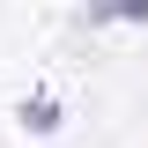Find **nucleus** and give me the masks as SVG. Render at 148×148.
Returning <instances> with one entry per match:
<instances>
[{"label": "nucleus", "instance_id": "nucleus-2", "mask_svg": "<svg viewBox=\"0 0 148 148\" xmlns=\"http://www.w3.org/2000/svg\"><path fill=\"white\" fill-rule=\"evenodd\" d=\"M59 126H67V104L59 96H22L15 104V133H30V141H52Z\"/></svg>", "mask_w": 148, "mask_h": 148}, {"label": "nucleus", "instance_id": "nucleus-1", "mask_svg": "<svg viewBox=\"0 0 148 148\" xmlns=\"http://www.w3.org/2000/svg\"><path fill=\"white\" fill-rule=\"evenodd\" d=\"M82 30H148V0H82Z\"/></svg>", "mask_w": 148, "mask_h": 148}]
</instances>
